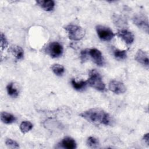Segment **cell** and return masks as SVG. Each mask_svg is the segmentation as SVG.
<instances>
[{"label": "cell", "instance_id": "cell-18", "mask_svg": "<svg viewBox=\"0 0 149 149\" xmlns=\"http://www.w3.org/2000/svg\"><path fill=\"white\" fill-rule=\"evenodd\" d=\"M33 124L29 121H23L20 125V129L23 133H26L33 128Z\"/></svg>", "mask_w": 149, "mask_h": 149}, {"label": "cell", "instance_id": "cell-16", "mask_svg": "<svg viewBox=\"0 0 149 149\" xmlns=\"http://www.w3.org/2000/svg\"><path fill=\"white\" fill-rule=\"evenodd\" d=\"M6 90L8 95L12 97H16L19 95L18 90L15 87L13 83H10L7 85Z\"/></svg>", "mask_w": 149, "mask_h": 149}, {"label": "cell", "instance_id": "cell-11", "mask_svg": "<svg viewBox=\"0 0 149 149\" xmlns=\"http://www.w3.org/2000/svg\"><path fill=\"white\" fill-rule=\"evenodd\" d=\"M37 4L46 11L52 10L55 6L54 1L52 0H39L36 1Z\"/></svg>", "mask_w": 149, "mask_h": 149}, {"label": "cell", "instance_id": "cell-21", "mask_svg": "<svg viewBox=\"0 0 149 149\" xmlns=\"http://www.w3.org/2000/svg\"><path fill=\"white\" fill-rule=\"evenodd\" d=\"M87 144L90 148H95L98 147L99 141H98V139H97L94 137L90 136L87 140Z\"/></svg>", "mask_w": 149, "mask_h": 149}, {"label": "cell", "instance_id": "cell-4", "mask_svg": "<svg viewBox=\"0 0 149 149\" xmlns=\"http://www.w3.org/2000/svg\"><path fill=\"white\" fill-rule=\"evenodd\" d=\"M95 29L98 37L102 41H110L115 36L113 32L108 27L102 25H97L95 27Z\"/></svg>", "mask_w": 149, "mask_h": 149}, {"label": "cell", "instance_id": "cell-1", "mask_svg": "<svg viewBox=\"0 0 149 149\" xmlns=\"http://www.w3.org/2000/svg\"><path fill=\"white\" fill-rule=\"evenodd\" d=\"M79 115L88 122L94 124L109 125L111 122V118L109 114L99 108L89 109L82 112Z\"/></svg>", "mask_w": 149, "mask_h": 149}, {"label": "cell", "instance_id": "cell-22", "mask_svg": "<svg viewBox=\"0 0 149 149\" xmlns=\"http://www.w3.org/2000/svg\"><path fill=\"white\" fill-rule=\"evenodd\" d=\"M5 144L6 145V146L9 148H19V146L18 144V143L13 140L12 139H6V140L5 141Z\"/></svg>", "mask_w": 149, "mask_h": 149}, {"label": "cell", "instance_id": "cell-3", "mask_svg": "<svg viewBox=\"0 0 149 149\" xmlns=\"http://www.w3.org/2000/svg\"><path fill=\"white\" fill-rule=\"evenodd\" d=\"M64 29L68 31L69 38L74 41H79L82 39L86 33L82 27L73 24L67 25Z\"/></svg>", "mask_w": 149, "mask_h": 149}, {"label": "cell", "instance_id": "cell-19", "mask_svg": "<svg viewBox=\"0 0 149 149\" xmlns=\"http://www.w3.org/2000/svg\"><path fill=\"white\" fill-rule=\"evenodd\" d=\"M113 55L115 58L118 60H123L127 57V52L126 50L115 49L113 50Z\"/></svg>", "mask_w": 149, "mask_h": 149}, {"label": "cell", "instance_id": "cell-24", "mask_svg": "<svg viewBox=\"0 0 149 149\" xmlns=\"http://www.w3.org/2000/svg\"><path fill=\"white\" fill-rule=\"evenodd\" d=\"M80 59L83 62L86 61L88 59V49H86L81 51L80 53Z\"/></svg>", "mask_w": 149, "mask_h": 149}, {"label": "cell", "instance_id": "cell-15", "mask_svg": "<svg viewBox=\"0 0 149 149\" xmlns=\"http://www.w3.org/2000/svg\"><path fill=\"white\" fill-rule=\"evenodd\" d=\"M71 84L73 86V87L77 90V91H81L84 90L87 84V81H80L79 82H77L74 79H72L71 80Z\"/></svg>", "mask_w": 149, "mask_h": 149}, {"label": "cell", "instance_id": "cell-14", "mask_svg": "<svg viewBox=\"0 0 149 149\" xmlns=\"http://www.w3.org/2000/svg\"><path fill=\"white\" fill-rule=\"evenodd\" d=\"M1 120L5 124H11L15 122L16 118L11 113L6 112H2L1 113Z\"/></svg>", "mask_w": 149, "mask_h": 149}, {"label": "cell", "instance_id": "cell-2", "mask_svg": "<svg viewBox=\"0 0 149 149\" xmlns=\"http://www.w3.org/2000/svg\"><path fill=\"white\" fill-rule=\"evenodd\" d=\"M87 84L91 87L102 91L105 88V86L102 80V77L100 73L95 69L89 72V78L87 80Z\"/></svg>", "mask_w": 149, "mask_h": 149}, {"label": "cell", "instance_id": "cell-23", "mask_svg": "<svg viewBox=\"0 0 149 149\" xmlns=\"http://www.w3.org/2000/svg\"><path fill=\"white\" fill-rule=\"evenodd\" d=\"M8 45V41L6 40V38L5 36V34H3L2 33L1 34V49H5L7 46Z\"/></svg>", "mask_w": 149, "mask_h": 149}, {"label": "cell", "instance_id": "cell-6", "mask_svg": "<svg viewBox=\"0 0 149 149\" xmlns=\"http://www.w3.org/2000/svg\"><path fill=\"white\" fill-rule=\"evenodd\" d=\"M133 22L139 29H141L146 33H148V22L147 18L142 14L135 15L133 19Z\"/></svg>", "mask_w": 149, "mask_h": 149}, {"label": "cell", "instance_id": "cell-13", "mask_svg": "<svg viewBox=\"0 0 149 149\" xmlns=\"http://www.w3.org/2000/svg\"><path fill=\"white\" fill-rule=\"evenodd\" d=\"M10 51L12 55L18 60L22 59L24 56V51L19 45H12L10 48Z\"/></svg>", "mask_w": 149, "mask_h": 149}, {"label": "cell", "instance_id": "cell-7", "mask_svg": "<svg viewBox=\"0 0 149 149\" xmlns=\"http://www.w3.org/2000/svg\"><path fill=\"white\" fill-rule=\"evenodd\" d=\"M88 58H90L92 61L98 66H102L105 63V61L101 51L96 48L88 49Z\"/></svg>", "mask_w": 149, "mask_h": 149}, {"label": "cell", "instance_id": "cell-5", "mask_svg": "<svg viewBox=\"0 0 149 149\" xmlns=\"http://www.w3.org/2000/svg\"><path fill=\"white\" fill-rule=\"evenodd\" d=\"M47 52L52 58H58L62 55L63 47L58 42L54 41L49 44L46 48Z\"/></svg>", "mask_w": 149, "mask_h": 149}, {"label": "cell", "instance_id": "cell-25", "mask_svg": "<svg viewBox=\"0 0 149 149\" xmlns=\"http://www.w3.org/2000/svg\"><path fill=\"white\" fill-rule=\"evenodd\" d=\"M143 140L146 142V143L148 146L149 144V137H148V133H146L143 136Z\"/></svg>", "mask_w": 149, "mask_h": 149}, {"label": "cell", "instance_id": "cell-12", "mask_svg": "<svg viewBox=\"0 0 149 149\" xmlns=\"http://www.w3.org/2000/svg\"><path fill=\"white\" fill-rule=\"evenodd\" d=\"M61 146L63 148L67 149H74L76 148V143L71 137H66L63 139L61 142Z\"/></svg>", "mask_w": 149, "mask_h": 149}, {"label": "cell", "instance_id": "cell-8", "mask_svg": "<svg viewBox=\"0 0 149 149\" xmlns=\"http://www.w3.org/2000/svg\"><path fill=\"white\" fill-rule=\"evenodd\" d=\"M109 89L112 92L117 94H123L126 91V87L123 83L117 80H112L110 81Z\"/></svg>", "mask_w": 149, "mask_h": 149}, {"label": "cell", "instance_id": "cell-17", "mask_svg": "<svg viewBox=\"0 0 149 149\" xmlns=\"http://www.w3.org/2000/svg\"><path fill=\"white\" fill-rule=\"evenodd\" d=\"M113 20L114 24L118 27H122L123 26H125L127 23L126 20L124 19V18L117 15H114L113 16Z\"/></svg>", "mask_w": 149, "mask_h": 149}, {"label": "cell", "instance_id": "cell-9", "mask_svg": "<svg viewBox=\"0 0 149 149\" xmlns=\"http://www.w3.org/2000/svg\"><path fill=\"white\" fill-rule=\"evenodd\" d=\"M134 59L137 62L143 65L147 68H148V65H149L148 55L146 52L143 51L142 49H139L135 55Z\"/></svg>", "mask_w": 149, "mask_h": 149}, {"label": "cell", "instance_id": "cell-20", "mask_svg": "<svg viewBox=\"0 0 149 149\" xmlns=\"http://www.w3.org/2000/svg\"><path fill=\"white\" fill-rule=\"evenodd\" d=\"M52 72L58 76H62L65 72L64 67L59 64H54L51 67Z\"/></svg>", "mask_w": 149, "mask_h": 149}, {"label": "cell", "instance_id": "cell-10", "mask_svg": "<svg viewBox=\"0 0 149 149\" xmlns=\"http://www.w3.org/2000/svg\"><path fill=\"white\" fill-rule=\"evenodd\" d=\"M118 36L122 38L127 44H132L134 41V36L132 32L126 29H121L117 33Z\"/></svg>", "mask_w": 149, "mask_h": 149}]
</instances>
